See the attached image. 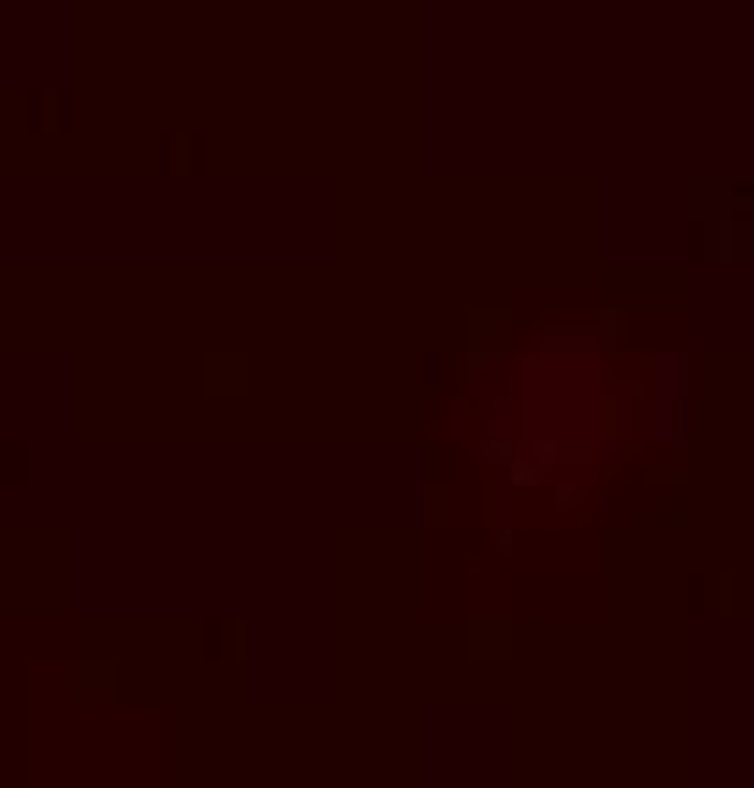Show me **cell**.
Listing matches in <instances>:
<instances>
[{
  "instance_id": "1",
  "label": "cell",
  "mask_w": 754,
  "mask_h": 788,
  "mask_svg": "<svg viewBox=\"0 0 754 788\" xmlns=\"http://www.w3.org/2000/svg\"><path fill=\"white\" fill-rule=\"evenodd\" d=\"M473 662H512V623L507 617H473L463 634Z\"/></svg>"
},
{
  "instance_id": "2",
  "label": "cell",
  "mask_w": 754,
  "mask_h": 788,
  "mask_svg": "<svg viewBox=\"0 0 754 788\" xmlns=\"http://www.w3.org/2000/svg\"><path fill=\"white\" fill-rule=\"evenodd\" d=\"M67 690H72V700L78 706H110L116 700V668L110 662H78L72 668V679H67Z\"/></svg>"
},
{
  "instance_id": "3",
  "label": "cell",
  "mask_w": 754,
  "mask_h": 788,
  "mask_svg": "<svg viewBox=\"0 0 754 788\" xmlns=\"http://www.w3.org/2000/svg\"><path fill=\"white\" fill-rule=\"evenodd\" d=\"M204 392L209 397H248V359H243V353H209V359H204Z\"/></svg>"
},
{
  "instance_id": "4",
  "label": "cell",
  "mask_w": 754,
  "mask_h": 788,
  "mask_svg": "<svg viewBox=\"0 0 754 788\" xmlns=\"http://www.w3.org/2000/svg\"><path fill=\"white\" fill-rule=\"evenodd\" d=\"M507 331H512V309H473L469 314V348L473 353H496V348H507Z\"/></svg>"
},
{
  "instance_id": "5",
  "label": "cell",
  "mask_w": 754,
  "mask_h": 788,
  "mask_svg": "<svg viewBox=\"0 0 754 788\" xmlns=\"http://www.w3.org/2000/svg\"><path fill=\"white\" fill-rule=\"evenodd\" d=\"M660 480H666V486H683V480H688V475H683V458H677V464H666V469H660Z\"/></svg>"
}]
</instances>
